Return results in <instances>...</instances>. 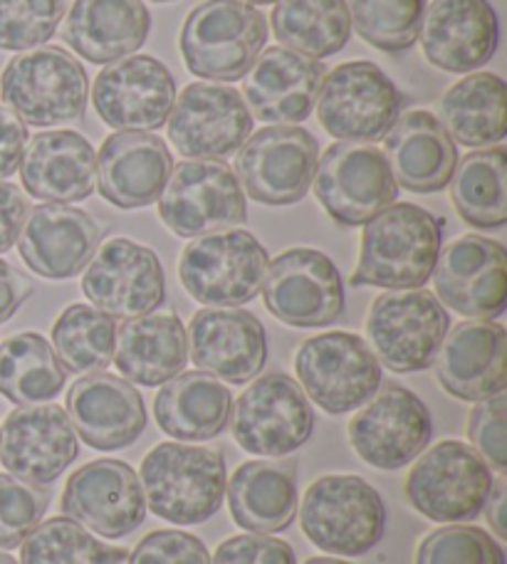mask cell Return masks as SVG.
Here are the masks:
<instances>
[{"label": "cell", "mask_w": 507, "mask_h": 564, "mask_svg": "<svg viewBox=\"0 0 507 564\" xmlns=\"http://www.w3.org/2000/svg\"><path fill=\"white\" fill-rule=\"evenodd\" d=\"M445 220L416 204H391L364 224L352 288L421 290L441 253Z\"/></svg>", "instance_id": "cell-1"}, {"label": "cell", "mask_w": 507, "mask_h": 564, "mask_svg": "<svg viewBox=\"0 0 507 564\" xmlns=\"http://www.w3.org/2000/svg\"><path fill=\"white\" fill-rule=\"evenodd\" d=\"M147 508L171 525L211 520L226 498V458L220 451L184 443H159L141 460Z\"/></svg>", "instance_id": "cell-2"}, {"label": "cell", "mask_w": 507, "mask_h": 564, "mask_svg": "<svg viewBox=\"0 0 507 564\" xmlns=\"http://www.w3.org/2000/svg\"><path fill=\"white\" fill-rule=\"evenodd\" d=\"M304 538L327 555L362 557L379 545L389 512L379 490L359 476H322L300 502Z\"/></svg>", "instance_id": "cell-3"}, {"label": "cell", "mask_w": 507, "mask_h": 564, "mask_svg": "<svg viewBox=\"0 0 507 564\" xmlns=\"http://www.w3.org/2000/svg\"><path fill=\"white\" fill-rule=\"evenodd\" d=\"M268 40V20L242 0H206L181 28V55L188 73L208 83H236L256 65Z\"/></svg>", "instance_id": "cell-4"}, {"label": "cell", "mask_w": 507, "mask_h": 564, "mask_svg": "<svg viewBox=\"0 0 507 564\" xmlns=\"http://www.w3.org/2000/svg\"><path fill=\"white\" fill-rule=\"evenodd\" d=\"M3 105L30 127H60L85 117L89 79L83 63L63 47L30 50L0 75Z\"/></svg>", "instance_id": "cell-5"}, {"label": "cell", "mask_w": 507, "mask_h": 564, "mask_svg": "<svg viewBox=\"0 0 507 564\" xmlns=\"http://www.w3.org/2000/svg\"><path fill=\"white\" fill-rule=\"evenodd\" d=\"M268 263V250L250 230L228 228L191 238L181 250L179 278L201 305L238 307L258 297Z\"/></svg>", "instance_id": "cell-6"}, {"label": "cell", "mask_w": 507, "mask_h": 564, "mask_svg": "<svg viewBox=\"0 0 507 564\" xmlns=\"http://www.w3.org/2000/svg\"><path fill=\"white\" fill-rule=\"evenodd\" d=\"M493 470L463 441L425 448L406 476V498L423 518L459 525L483 516L493 490Z\"/></svg>", "instance_id": "cell-7"}, {"label": "cell", "mask_w": 507, "mask_h": 564, "mask_svg": "<svg viewBox=\"0 0 507 564\" xmlns=\"http://www.w3.org/2000/svg\"><path fill=\"white\" fill-rule=\"evenodd\" d=\"M451 317L439 297L425 290H387L367 315L369 349L393 375L433 367Z\"/></svg>", "instance_id": "cell-8"}, {"label": "cell", "mask_w": 507, "mask_h": 564, "mask_svg": "<svg viewBox=\"0 0 507 564\" xmlns=\"http://www.w3.org/2000/svg\"><path fill=\"white\" fill-rule=\"evenodd\" d=\"M295 375L304 394L332 416L364 406L381 387V365L367 339L352 332L304 339L295 355Z\"/></svg>", "instance_id": "cell-9"}, {"label": "cell", "mask_w": 507, "mask_h": 564, "mask_svg": "<svg viewBox=\"0 0 507 564\" xmlns=\"http://www.w3.org/2000/svg\"><path fill=\"white\" fill-rule=\"evenodd\" d=\"M230 431L252 456L285 458L312 438L314 411L295 379L270 371L233 401Z\"/></svg>", "instance_id": "cell-10"}, {"label": "cell", "mask_w": 507, "mask_h": 564, "mask_svg": "<svg viewBox=\"0 0 507 564\" xmlns=\"http://www.w3.org/2000/svg\"><path fill=\"white\" fill-rule=\"evenodd\" d=\"M312 186L324 214L344 228L369 224L384 208L397 204L399 196L381 149L354 141H337L324 151Z\"/></svg>", "instance_id": "cell-11"}, {"label": "cell", "mask_w": 507, "mask_h": 564, "mask_svg": "<svg viewBox=\"0 0 507 564\" xmlns=\"http://www.w3.org/2000/svg\"><path fill=\"white\" fill-rule=\"evenodd\" d=\"M401 95L384 69L354 59L324 75L317 97V119L324 132L339 141H381L401 112Z\"/></svg>", "instance_id": "cell-12"}, {"label": "cell", "mask_w": 507, "mask_h": 564, "mask_svg": "<svg viewBox=\"0 0 507 564\" xmlns=\"http://www.w3.org/2000/svg\"><path fill=\"white\" fill-rule=\"evenodd\" d=\"M159 216L179 238H198L246 224V194L223 161L186 159L171 171Z\"/></svg>", "instance_id": "cell-13"}, {"label": "cell", "mask_w": 507, "mask_h": 564, "mask_svg": "<svg viewBox=\"0 0 507 564\" xmlns=\"http://www.w3.org/2000/svg\"><path fill=\"white\" fill-rule=\"evenodd\" d=\"M262 302L282 325L330 327L344 315V280L330 256L314 248H290L268 263Z\"/></svg>", "instance_id": "cell-14"}, {"label": "cell", "mask_w": 507, "mask_h": 564, "mask_svg": "<svg viewBox=\"0 0 507 564\" xmlns=\"http://www.w3.org/2000/svg\"><path fill=\"white\" fill-rule=\"evenodd\" d=\"M317 159L320 144L308 129L272 124L238 149L236 178L242 194L258 204L290 206L308 196Z\"/></svg>", "instance_id": "cell-15"}, {"label": "cell", "mask_w": 507, "mask_h": 564, "mask_svg": "<svg viewBox=\"0 0 507 564\" xmlns=\"http://www.w3.org/2000/svg\"><path fill=\"white\" fill-rule=\"evenodd\" d=\"M83 292L111 319L151 315L166 300V278L154 250L129 238H111L89 260Z\"/></svg>", "instance_id": "cell-16"}, {"label": "cell", "mask_w": 507, "mask_h": 564, "mask_svg": "<svg viewBox=\"0 0 507 564\" xmlns=\"http://www.w3.org/2000/svg\"><path fill=\"white\" fill-rule=\"evenodd\" d=\"M174 102V75L151 55H129L109 63L93 85L95 112L119 132H157L166 127Z\"/></svg>", "instance_id": "cell-17"}, {"label": "cell", "mask_w": 507, "mask_h": 564, "mask_svg": "<svg viewBox=\"0 0 507 564\" xmlns=\"http://www.w3.org/2000/svg\"><path fill=\"white\" fill-rule=\"evenodd\" d=\"M166 127L181 156L218 161L246 144L252 134V115L238 89L194 83L176 95Z\"/></svg>", "instance_id": "cell-18"}, {"label": "cell", "mask_w": 507, "mask_h": 564, "mask_svg": "<svg viewBox=\"0 0 507 564\" xmlns=\"http://www.w3.org/2000/svg\"><path fill=\"white\" fill-rule=\"evenodd\" d=\"M431 278L441 305L468 319H495L507 307V253L493 238L451 240L441 248Z\"/></svg>", "instance_id": "cell-19"}, {"label": "cell", "mask_w": 507, "mask_h": 564, "mask_svg": "<svg viewBox=\"0 0 507 564\" xmlns=\"http://www.w3.org/2000/svg\"><path fill=\"white\" fill-rule=\"evenodd\" d=\"M433 421L429 406L403 387L374 394L349 421V441L357 456L379 470H399L429 448Z\"/></svg>", "instance_id": "cell-20"}, {"label": "cell", "mask_w": 507, "mask_h": 564, "mask_svg": "<svg viewBox=\"0 0 507 564\" xmlns=\"http://www.w3.org/2000/svg\"><path fill=\"white\" fill-rule=\"evenodd\" d=\"M60 508L67 518L107 540H121L147 518V498L137 473L125 460L99 458L67 478Z\"/></svg>", "instance_id": "cell-21"}, {"label": "cell", "mask_w": 507, "mask_h": 564, "mask_svg": "<svg viewBox=\"0 0 507 564\" xmlns=\"http://www.w3.org/2000/svg\"><path fill=\"white\" fill-rule=\"evenodd\" d=\"M79 456L77 431L63 406L33 404L8 414L0 429V463L10 476L47 486Z\"/></svg>", "instance_id": "cell-22"}, {"label": "cell", "mask_w": 507, "mask_h": 564, "mask_svg": "<svg viewBox=\"0 0 507 564\" xmlns=\"http://www.w3.org/2000/svg\"><path fill=\"white\" fill-rule=\"evenodd\" d=\"M186 337L194 365L228 384H248L268 365V332L248 310H198Z\"/></svg>", "instance_id": "cell-23"}, {"label": "cell", "mask_w": 507, "mask_h": 564, "mask_svg": "<svg viewBox=\"0 0 507 564\" xmlns=\"http://www.w3.org/2000/svg\"><path fill=\"white\" fill-rule=\"evenodd\" d=\"M498 15L488 0H431L421 23V50L433 67L468 75L498 50Z\"/></svg>", "instance_id": "cell-24"}, {"label": "cell", "mask_w": 507, "mask_h": 564, "mask_svg": "<svg viewBox=\"0 0 507 564\" xmlns=\"http://www.w3.org/2000/svg\"><path fill=\"white\" fill-rule=\"evenodd\" d=\"M435 377L451 397L483 401L507 384V332L500 322L465 319L445 332L433 359Z\"/></svg>", "instance_id": "cell-25"}, {"label": "cell", "mask_w": 507, "mask_h": 564, "mask_svg": "<svg viewBox=\"0 0 507 564\" xmlns=\"http://www.w3.org/2000/svg\"><path fill=\"white\" fill-rule=\"evenodd\" d=\"M101 228L83 208L43 204L28 210L18 250L35 275L69 280L83 273L97 253Z\"/></svg>", "instance_id": "cell-26"}, {"label": "cell", "mask_w": 507, "mask_h": 564, "mask_svg": "<svg viewBox=\"0 0 507 564\" xmlns=\"http://www.w3.org/2000/svg\"><path fill=\"white\" fill-rule=\"evenodd\" d=\"M327 75L320 59L292 53L288 47H268L242 77V99L252 117L268 124H298L312 115Z\"/></svg>", "instance_id": "cell-27"}, {"label": "cell", "mask_w": 507, "mask_h": 564, "mask_svg": "<svg viewBox=\"0 0 507 564\" xmlns=\"http://www.w3.org/2000/svg\"><path fill=\"white\" fill-rule=\"evenodd\" d=\"M65 411L73 429L95 451H121L147 429V406L127 379L95 371L67 391Z\"/></svg>", "instance_id": "cell-28"}, {"label": "cell", "mask_w": 507, "mask_h": 564, "mask_svg": "<svg viewBox=\"0 0 507 564\" xmlns=\"http://www.w3.org/2000/svg\"><path fill=\"white\" fill-rule=\"evenodd\" d=\"M174 171L166 141L149 132H117L97 154V188L121 210L147 208L159 200Z\"/></svg>", "instance_id": "cell-29"}, {"label": "cell", "mask_w": 507, "mask_h": 564, "mask_svg": "<svg viewBox=\"0 0 507 564\" xmlns=\"http://www.w3.org/2000/svg\"><path fill=\"white\" fill-rule=\"evenodd\" d=\"M20 181L30 196L47 204H77L97 186V151L73 129L35 134L20 161Z\"/></svg>", "instance_id": "cell-30"}, {"label": "cell", "mask_w": 507, "mask_h": 564, "mask_svg": "<svg viewBox=\"0 0 507 564\" xmlns=\"http://www.w3.org/2000/svg\"><path fill=\"white\" fill-rule=\"evenodd\" d=\"M384 156L397 186L411 194H439L459 166V147L435 115L413 109L384 134Z\"/></svg>", "instance_id": "cell-31"}, {"label": "cell", "mask_w": 507, "mask_h": 564, "mask_svg": "<svg viewBox=\"0 0 507 564\" xmlns=\"http://www.w3.org/2000/svg\"><path fill=\"white\" fill-rule=\"evenodd\" d=\"M230 516L252 535L288 530L298 518V460L240 463L226 482Z\"/></svg>", "instance_id": "cell-32"}, {"label": "cell", "mask_w": 507, "mask_h": 564, "mask_svg": "<svg viewBox=\"0 0 507 564\" xmlns=\"http://www.w3.org/2000/svg\"><path fill=\"white\" fill-rule=\"evenodd\" d=\"M149 33L144 0H75L63 25L65 43L95 65L134 55Z\"/></svg>", "instance_id": "cell-33"}, {"label": "cell", "mask_w": 507, "mask_h": 564, "mask_svg": "<svg viewBox=\"0 0 507 564\" xmlns=\"http://www.w3.org/2000/svg\"><path fill=\"white\" fill-rule=\"evenodd\" d=\"M115 365L129 384L161 387L179 377L188 361L186 327L176 312L125 319L117 327Z\"/></svg>", "instance_id": "cell-34"}, {"label": "cell", "mask_w": 507, "mask_h": 564, "mask_svg": "<svg viewBox=\"0 0 507 564\" xmlns=\"http://www.w3.org/2000/svg\"><path fill=\"white\" fill-rule=\"evenodd\" d=\"M230 389L206 371H181L154 399V419L176 441H211L230 423Z\"/></svg>", "instance_id": "cell-35"}, {"label": "cell", "mask_w": 507, "mask_h": 564, "mask_svg": "<svg viewBox=\"0 0 507 564\" xmlns=\"http://www.w3.org/2000/svg\"><path fill=\"white\" fill-rule=\"evenodd\" d=\"M439 122L455 141L468 149L500 144L507 134V87L495 73H473L449 87L439 99Z\"/></svg>", "instance_id": "cell-36"}, {"label": "cell", "mask_w": 507, "mask_h": 564, "mask_svg": "<svg viewBox=\"0 0 507 564\" xmlns=\"http://www.w3.org/2000/svg\"><path fill=\"white\" fill-rule=\"evenodd\" d=\"M65 381L53 345L37 332H18L0 345V397L13 404H50L63 394Z\"/></svg>", "instance_id": "cell-37"}, {"label": "cell", "mask_w": 507, "mask_h": 564, "mask_svg": "<svg viewBox=\"0 0 507 564\" xmlns=\"http://www.w3.org/2000/svg\"><path fill=\"white\" fill-rule=\"evenodd\" d=\"M270 25L282 47L312 59L337 55L352 35L347 0H278Z\"/></svg>", "instance_id": "cell-38"}, {"label": "cell", "mask_w": 507, "mask_h": 564, "mask_svg": "<svg viewBox=\"0 0 507 564\" xmlns=\"http://www.w3.org/2000/svg\"><path fill=\"white\" fill-rule=\"evenodd\" d=\"M451 198L468 226L503 228L507 224V151L488 147L463 156L453 171Z\"/></svg>", "instance_id": "cell-39"}, {"label": "cell", "mask_w": 507, "mask_h": 564, "mask_svg": "<svg viewBox=\"0 0 507 564\" xmlns=\"http://www.w3.org/2000/svg\"><path fill=\"white\" fill-rule=\"evenodd\" d=\"M117 322L105 312L75 302L63 310L53 325V349L65 371L95 375L115 357Z\"/></svg>", "instance_id": "cell-40"}, {"label": "cell", "mask_w": 507, "mask_h": 564, "mask_svg": "<svg viewBox=\"0 0 507 564\" xmlns=\"http://www.w3.org/2000/svg\"><path fill=\"white\" fill-rule=\"evenodd\" d=\"M125 550L105 545L67 516L50 518L20 542V564H121Z\"/></svg>", "instance_id": "cell-41"}, {"label": "cell", "mask_w": 507, "mask_h": 564, "mask_svg": "<svg viewBox=\"0 0 507 564\" xmlns=\"http://www.w3.org/2000/svg\"><path fill=\"white\" fill-rule=\"evenodd\" d=\"M429 0H349V20L362 40L381 53L416 45Z\"/></svg>", "instance_id": "cell-42"}, {"label": "cell", "mask_w": 507, "mask_h": 564, "mask_svg": "<svg viewBox=\"0 0 507 564\" xmlns=\"http://www.w3.org/2000/svg\"><path fill=\"white\" fill-rule=\"evenodd\" d=\"M65 0H0V50L25 53L57 33Z\"/></svg>", "instance_id": "cell-43"}, {"label": "cell", "mask_w": 507, "mask_h": 564, "mask_svg": "<svg viewBox=\"0 0 507 564\" xmlns=\"http://www.w3.org/2000/svg\"><path fill=\"white\" fill-rule=\"evenodd\" d=\"M416 564H505L503 545L473 525L433 530L416 550Z\"/></svg>", "instance_id": "cell-44"}, {"label": "cell", "mask_w": 507, "mask_h": 564, "mask_svg": "<svg viewBox=\"0 0 507 564\" xmlns=\"http://www.w3.org/2000/svg\"><path fill=\"white\" fill-rule=\"evenodd\" d=\"M47 506V488L0 473V550L20 547V542L43 522Z\"/></svg>", "instance_id": "cell-45"}, {"label": "cell", "mask_w": 507, "mask_h": 564, "mask_svg": "<svg viewBox=\"0 0 507 564\" xmlns=\"http://www.w3.org/2000/svg\"><path fill=\"white\" fill-rule=\"evenodd\" d=\"M507 397L495 394L478 401L468 419V436L478 456L488 463L490 470L505 476L507 473Z\"/></svg>", "instance_id": "cell-46"}, {"label": "cell", "mask_w": 507, "mask_h": 564, "mask_svg": "<svg viewBox=\"0 0 507 564\" xmlns=\"http://www.w3.org/2000/svg\"><path fill=\"white\" fill-rule=\"evenodd\" d=\"M129 564H211V552L191 532L157 530L139 540Z\"/></svg>", "instance_id": "cell-47"}, {"label": "cell", "mask_w": 507, "mask_h": 564, "mask_svg": "<svg viewBox=\"0 0 507 564\" xmlns=\"http://www.w3.org/2000/svg\"><path fill=\"white\" fill-rule=\"evenodd\" d=\"M211 564H298V557L285 540L248 532L223 540Z\"/></svg>", "instance_id": "cell-48"}, {"label": "cell", "mask_w": 507, "mask_h": 564, "mask_svg": "<svg viewBox=\"0 0 507 564\" xmlns=\"http://www.w3.org/2000/svg\"><path fill=\"white\" fill-rule=\"evenodd\" d=\"M28 147V124L13 109L0 105V181H6L20 169Z\"/></svg>", "instance_id": "cell-49"}, {"label": "cell", "mask_w": 507, "mask_h": 564, "mask_svg": "<svg viewBox=\"0 0 507 564\" xmlns=\"http://www.w3.org/2000/svg\"><path fill=\"white\" fill-rule=\"evenodd\" d=\"M28 198L15 184L0 181V256L18 243L28 218Z\"/></svg>", "instance_id": "cell-50"}, {"label": "cell", "mask_w": 507, "mask_h": 564, "mask_svg": "<svg viewBox=\"0 0 507 564\" xmlns=\"http://www.w3.org/2000/svg\"><path fill=\"white\" fill-rule=\"evenodd\" d=\"M30 295H33L30 278L6 260H0V325H6Z\"/></svg>", "instance_id": "cell-51"}, {"label": "cell", "mask_w": 507, "mask_h": 564, "mask_svg": "<svg viewBox=\"0 0 507 564\" xmlns=\"http://www.w3.org/2000/svg\"><path fill=\"white\" fill-rule=\"evenodd\" d=\"M485 516H488L490 530L498 542L507 540V478L498 476L493 480V490L485 502Z\"/></svg>", "instance_id": "cell-52"}, {"label": "cell", "mask_w": 507, "mask_h": 564, "mask_svg": "<svg viewBox=\"0 0 507 564\" xmlns=\"http://www.w3.org/2000/svg\"><path fill=\"white\" fill-rule=\"evenodd\" d=\"M304 564H349L344 560H334V557H310Z\"/></svg>", "instance_id": "cell-53"}, {"label": "cell", "mask_w": 507, "mask_h": 564, "mask_svg": "<svg viewBox=\"0 0 507 564\" xmlns=\"http://www.w3.org/2000/svg\"><path fill=\"white\" fill-rule=\"evenodd\" d=\"M242 3H248V6H270V3H278V0H242Z\"/></svg>", "instance_id": "cell-54"}, {"label": "cell", "mask_w": 507, "mask_h": 564, "mask_svg": "<svg viewBox=\"0 0 507 564\" xmlns=\"http://www.w3.org/2000/svg\"><path fill=\"white\" fill-rule=\"evenodd\" d=\"M0 564H20V562H15L10 555H3V552H0Z\"/></svg>", "instance_id": "cell-55"}, {"label": "cell", "mask_w": 507, "mask_h": 564, "mask_svg": "<svg viewBox=\"0 0 507 564\" xmlns=\"http://www.w3.org/2000/svg\"><path fill=\"white\" fill-rule=\"evenodd\" d=\"M151 3H174V0H151Z\"/></svg>", "instance_id": "cell-56"}]
</instances>
